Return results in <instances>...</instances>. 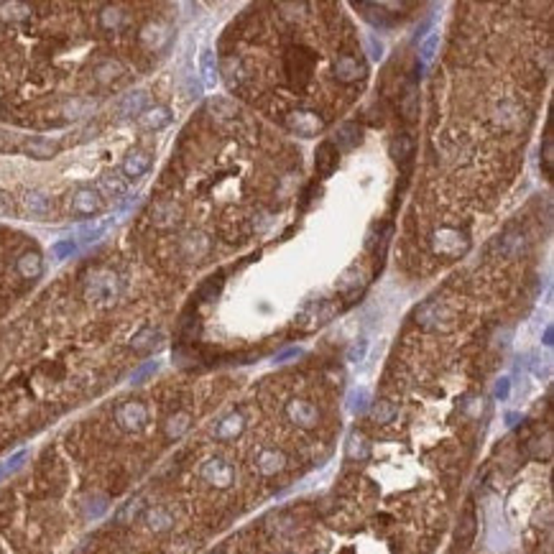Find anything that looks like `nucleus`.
Segmentation results:
<instances>
[{"mask_svg": "<svg viewBox=\"0 0 554 554\" xmlns=\"http://www.w3.org/2000/svg\"><path fill=\"white\" fill-rule=\"evenodd\" d=\"M365 75V64H363L358 57L353 54H343V57H337L335 61V77L340 82H358L361 77Z\"/></svg>", "mask_w": 554, "mask_h": 554, "instance_id": "nucleus-13", "label": "nucleus"}, {"mask_svg": "<svg viewBox=\"0 0 554 554\" xmlns=\"http://www.w3.org/2000/svg\"><path fill=\"white\" fill-rule=\"evenodd\" d=\"M337 159H340V151L332 141H325L317 146V153H314V169L322 179L332 177V171L337 169Z\"/></svg>", "mask_w": 554, "mask_h": 554, "instance_id": "nucleus-10", "label": "nucleus"}, {"mask_svg": "<svg viewBox=\"0 0 554 554\" xmlns=\"http://www.w3.org/2000/svg\"><path fill=\"white\" fill-rule=\"evenodd\" d=\"M542 161H544V174L549 177V174H552V161H554V143H552V138H549V135H546V141H544Z\"/></svg>", "mask_w": 554, "mask_h": 554, "instance_id": "nucleus-31", "label": "nucleus"}, {"mask_svg": "<svg viewBox=\"0 0 554 554\" xmlns=\"http://www.w3.org/2000/svg\"><path fill=\"white\" fill-rule=\"evenodd\" d=\"M396 414H399V409H396L391 401H386V399H381V401L373 403V419H376L378 424H388V421H394Z\"/></svg>", "mask_w": 554, "mask_h": 554, "instance_id": "nucleus-26", "label": "nucleus"}, {"mask_svg": "<svg viewBox=\"0 0 554 554\" xmlns=\"http://www.w3.org/2000/svg\"><path fill=\"white\" fill-rule=\"evenodd\" d=\"M337 143H340L343 149H355V146L361 143V128L355 126V123H345V126L337 131Z\"/></svg>", "mask_w": 554, "mask_h": 554, "instance_id": "nucleus-23", "label": "nucleus"}, {"mask_svg": "<svg viewBox=\"0 0 554 554\" xmlns=\"http://www.w3.org/2000/svg\"><path fill=\"white\" fill-rule=\"evenodd\" d=\"M212 554H222V552H212Z\"/></svg>", "mask_w": 554, "mask_h": 554, "instance_id": "nucleus-37", "label": "nucleus"}, {"mask_svg": "<svg viewBox=\"0 0 554 554\" xmlns=\"http://www.w3.org/2000/svg\"><path fill=\"white\" fill-rule=\"evenodd\" d=\"M368 44H370V49H373V54H370V57H373V59H381V57H383V54H381V51H383L381 41H376V36H368Z\"/></svg>", "mask_w": 554, "mask_h": 554, "instance_id": "nucleus-33", "label": "nucleus"}, {"mask_svg": "<svg viewBox=\"0 0 554 554\" xmlns=\"http://www.w3.org/2000/svg\"><path fill=\"white\" fill-rule=\"evenodd\" d=\"M202 478L215 488H230L233 480H236V470H233L230 462L220 460V457H212V460H207L202 465Z\"/></svg>", "mask_w": 554, "mask_h": 554, "instance_id": "nucleus-8", "label": "nucleus"}, {"mask_svg": "<svg viewBox=\"0 0 554 554\" xmlns=\"http://www.w3.org/2000/svg\"><path fill=\"white\" fill-rule=\"evenodd\" d=\"M169 123H171V110H169L166 105H153V108H149L143 115H138V126H141L143 131H149V133L166 128Z\"/></svg>", "mask_w": 554, "mask_h": 554, "instance_id": "nucleus-14", "label": "nucleus"}, {"mask_svg": "<svg viewBox=\"0 0 554 554\" xmlns=\"http://www.w3.org/2000/svg\"><path fill=\"white\" fill-rule=\"evenodd\" d=\"M202 82H204V87H215V82H218V64H215V57H212V51H202Z\"/></svg>", "mask_w": 554, "mask_h": 554, "instance_id": "nucleus-25", "label": "nucleus"}, {"mask_svg": "<svg viewBox=\"0 0 554 554\" xmlns=\"http://www.w3.org/2000/svg\"><path fill=\"white\" fill-rule=\"evenodd\" d=\"M432 248L439 256H460L468 251V238L455 227H439L432 236Z\"/></svg>", "mask_w": 554, "mask_h": 554, "instance_id": "nucleus-6", "label": "nucleus"}, {"mask_svg": "<svg viewBox=\"0 0 554 554\" xmlns=\"http://www.w3.org/2000/svg\"><path fill=\"white\" fill-rule=\"evenodd\" d=\"M358 289H363V271L361 269H345L337 278V292L343 294H355Z\"/></svg>", "mask_w": 554, "mask_h": 554, "instance_id": "nucleus-20", "label": "nucleus"}, {"mask_svg": "<svg viewBox=\"0 0 554 554\" xmlns=\"http://www.w3.org/2000/svg\"><path fill=\"white\" fill-rule=\"evenodd\" d=\"M284 123L292 133L302 135V138H314L325 128V120L319 118L317 113H312V110H294V113L286 115Z\"/></svg>", "mask_w": 554, "mask_h": 554, "instance_id": "nucleus-5", "label": "nucleus"}, {"mask_svg": "<svg viewBox=\"0 0 554 554\" xmlns=\"http://www.w3.org/2000/svg\"><path fill=\"white\" fill-rule=\"evenodd\" d=\"M115 424L123 432H141L149 424V406L143 401H126L115 409Z\"/></svg>", "mask_w": 554, "mask_h": 554, "instance_id": "nucleus-3", "label": "nucleus"}, {"mask_svg": "<svg viewBox=\"0 0 554 554\" xmlns=\"http://www.w3.org/2000/svg\"><path fill=\"white\" fill-rule=\"evenodd\" d=\"M174 39L164 16L135 23L128 6L93 13L31 3H0V120L61 126L93 118L102 95L133 77L123 46L161 57Z\"/></svg>", "mask_w": 554, "mask_h": 554, "instance_id": "nucleus-1", "label": "nucleus"}, {"mask_svg": "<svg viewBox=\"0 0 554 554\" xmlns=\"http://www.w3.org/2000/svg\"><path fill=\"white\" fill-rule=\"evenodd\" d=\"M243 429H245V419L240 414L233 412V414H227L225 419L215 427V437H218V439H236Z\"/></svg>", "mask_w": 554, "mask_h": 554, "instance_id": "nucleus-17", "label": "nucleus"}, {"mask_svg": "<svg viewBox=\"0 0 554 554\" xmlns=\"http://www.w3.org/2000/svg\"><path fill=\"white\" fill-rule=\"evenodd\" d=\"M138 516H143V524H146V529L153 531V534L169 531L171 526H174V516H171V511H169V508H164V506H153V508H146V504H143V511L138 513Z\"/></svg>", "mask_w": 554, "mask_h": 554, "instance_id": "nucleus-11", "label": "nucleus"}, {"mask_svg": "<svg viewBox=\"0 0 554 554\" xmlns=\"http://www.w3.org/2000/svg\"><path fill=\"white\" fill-rule=\"evenodd\" d=\"M519 419H521L519 414H508V417H506V421H508V424H511V427H513V424H516V421H519Z\"/></svg>", "mask_w": 554, "mask_h": 554, "instance_id": "nucleus-35", "label": "nucleus"}, {"mask_svg": "<svg viewBox=\"0 0 554 554\" xmlns=\"http://www.w3.org/2000/svg\"><path fill=\"white\" fill-rule=\"evenodd\" d=\"M412 153H414V141L409 133H399L394 141H391V156H394L399 164H409Z\"/></svg>", "mask_w": 554, "mask_h": 554, "instance_id": "nucleus-19", "label": "nucleus"}, {"mask_svg": "<svg viewBox=\"0 0 554 554\" xmlns=\"http://www.w3.org/2000/svg\"><path fill=\"white\" fill-rule=\"evenodd\" d=\"M302 350L299 347H294V350H289V353H284V355H278L276 358V363H284V361H289V358H294V355H299Z\"/></svg>", "mask_w": 554, "mask_h": 554, "instance_id": "nucleus-34", "label": "nucleus"}, {"mask_svg": "<svg viewBox=\"0 0 554 554\" xmlns=\"http://www.w3.org/2000/svg\"><path fill=\"white\" fill-rule=\"evenodd\" d=\"M450 309L445 307V302H439V299H429L419 307V309L414 312V319H417V325H421L424 329H439L445 325V319H450Z\"/></svg>", "mask_w": 554, "mask_h": 554, "instance_id": "nucleus-7", "label": "nucleus"}, {"mask_svg": "<svg viewBox=\"0 0 554 554\" xmlns=\"http://www.w3.org/2000/svg\"><path fill=\"white\" fill-rule=\"evenodd\" d=\"M401 110H403V118L406 120H417V115H419V90H417V84L414 82L403 90Z\"/></svg>", "mask_w": 554, "mask_h": 554, "instance_id": "nucleus-21", "label": "nucleus"}, {"mask_svg": "<svg viewBox=\"0 0 554 554\" xmlns=\"http://www.w3.org/2000/svg\"><path fill=\"white\" fill-rule=\"evenodd\" d=\"M286 417L294 421L296 427L312 429L314 424H317L319 412H317V406H314V403L304 401V399H292V401L286 403Z\"/></svg>", "mask_w": 554, "mask_h": 554, "instance_id": "nucleus-9", "label": "nucleus"}, {"mask_svg": "<svg viewBox=\"0 0 554 554\" xmlns=\"http://www.w3.org/2000/svg\"><path fill=\"white\" fill-rule=\"evenodd\" d=\"M437 49H439V36L437 34H429L419 46V57H421V64H429V61L434 59Z\"/></svg>", "mask_w": 554, "mask_h": 554, "instance_id": "nucleus-27", "label": "nucleus"}, {"mask_svg": "<svg viewBox=\"0 0 554 554\" xmlns=\"http://www.w3.org/2000/svg\"><path fill=\"white\" fill-rule=\"evenodd\" d=\"M508 391H511V383H508V378H501V381L495 383V399L506 401V399H508Z\"/></svg>", "mask_w": 554, "mask_h": 554, "instance_id": "nucleus-32", "label": "nucleus"}, {"mask_svg": "<svg viewBox=\"0 0 554 554\" xmlns=\"http://www.w3.org/2000/svg\"><path fill=\"white\" fill-rule=\"evenodd\" d=\"M345 452H347L350 460H363V457H368V442H365V437H363L361 432H353V434L347 437Z\"/></svg>", "mask_w": 554, "mask_h": 554, "instance_id": "nucleus-22", "label": "nucleus"}, {"mask_svg": "<svg viewBox=\"0 0 554 554\" xmlns=\"http://www.w3.org/2000/svg\"><path fill=\"white\" fill-rule=\"evenodd\" d=\"M332 314H335V304L319 299V302H309L299 312V322L307 325V327H317V325H325Z\"/></svg>", "mask_w": 554, "mask_h": 554, "instance_id": "nucleus-12", "label": "nucleus"}, {"mask_svg": "<svg viewBox=\"0 0 554 554\" xmlns=\"http://www.w3.org/2000/svg\"><path fill=\"white\" fill-rule=\"evenodd\" d=\"M365 355H368V340H363V337L347 347V361L350 363H363Z\"/></svg>", "mask_w": 554, "mask_h": 554, "instance_id": "nucleus-30", "label": "nucleus"}, {"mask_svg": "<svg viewBox=\"0 0 554 554\" xmlns=\"http://www.w3.org/2000/svg\"><path fill=\"white\" fill-rule=\"evenodd\" d=\"M189 427H192V414L174 412L166 419V437L169 439H179V437H184L189 432Z\"/></svg>", "mask_w": 554, "mask_h": 554, "instance_id": "nucleus-18", "label": "nucleus"}, {"mask_svg": "<svg viewBox=\"0 0 554 554\" xmlns=\"http://www.w3.org/2000/svg\"><path fill=\"white\" fill-rule=\"evenodd\" d=\"M544 345H552V327L546 329V335H544Z\"/></svg>", "mask_w": 554, "mask_h": 554, "instance_id": "nucleus-36", "label": "nucleus"}, {"mask_svg": "<svg viewBox=\"0 0 554 554\" xmlns=\"http://www.w3.org/2000/svg\"><path fill=\"white\" fill-rule=\"evenodd\" d=\"M521 245H524V238L521 236H504L498 238V248H501V256H516L521 251Z\"/></svg>", "mask_w": 554, "mask_h": 554, "instance_id": "nucleus-28", "label": "nucleus"}, {"mask_svg": "<svg viewBox=\"0 0 554 554\" xmlns=\"http://www.w3.org/2000/svg\"><path fill=\"white\" fill-rule=\"evenodd\" d=\"M44 253L36 245L21 243L16 236L0 230V314L23 289L44 276Z\"/></svg>", "mask_w": 554, "mask_h": 554, "instance_id": "nucleus-2", "label": "nucleus"}, {"mask_svg": "<svg viewBox=\"0 0 554 554\" xmlns=\"http://www.w3.org/2000/svg\"><path fill=\"white\" fill-rule=\"evenodd\" d=\"M314 61H317V57H314L309 49H304V46H296V49H292L286 54V72H289V77H292V79L299 77V79H296V87H304V84L309 82Z\"/></svg>", "mask_w": 554, "mask_h": 554, "instance_id": "nucleus-4", "label": "nucleus"}, {"mask_svg": "<svg viewBox=\"0 0 554 554\" xmlns=\"http://www.w3.org/2000/svg\"><path fill=\"white\" fill-rule=\"evenodd\" d=\"M475 534H478V516H475V511H472V508H468V511H465V516L460 519L457 534H455V539H457V546H460L462 552L472 546V542H475Z\"/></svg>", "mask_w": 554, "mask_h": 554, "instance_id": "nucleus-16", "label": "nucleus"}, {"mask_svg": "<svg viewBox=\"0 0 554 554\" xmlns=\"http://www.w3.org/2000/svg\"><path fill=\"white\" fill-rule=\"evenodd\" d=\"M256 465H258L260 475H276L286 468V455L281 450H274V447H266L260 450L258 457H256Z\"/></svg>", "mask_w": 554, "mask_h": 554, "instance_id": "nucleus-15", "label": "nucleus"}, {"mask_svg": "<svg viewBox=\"0 0 554 554\" xmlns=\"http://www.w3.org/2000/svg\"><path fill=\"white\" fill-rule=\"evenodd\" d=\"M222 284H225V278H222V274H218V276H210L204 284L200 286V292H197V296H200L202 302H212L215 296L222 292Z\"/></svg>", "mask_w": 554, "mask_h": 554, "instance_id": "nucleus-24", "label": "nucleus"}, {"mask_svg": "<svg viewBox=\"0 0 554 554\" xmlns=\"http://www.w3.org/2000/svg\"><path fill=\"white\" fill-rule=\"evenodd\" d=\"M368 403H370L368 388H355L353 394H350V412L353 414H363L368 409Z\"/></svg>", "mask_w": 554, "mask_h": 554, "instance_id": "nucleus-29", "label": "nucleus"}]
</instances>
